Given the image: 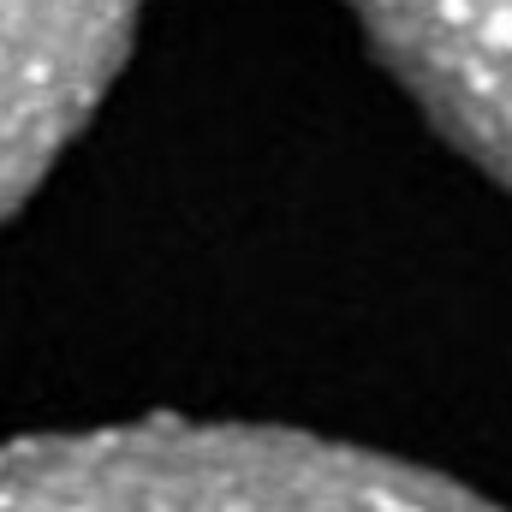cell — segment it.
<instances>
[{"mask_svg": "<svg viewBox=\"0 0 512 512\" xmlns=\"http://www.w3.org/2000/svg\"><path fill=\"white\" fill-rule=\"evenodd\" d=\"M0 512H507L382 453L268 423H120L0 447Z\"/></svg>", "mask_w": 512, "mask_h": 512, "instance_id": "6da1fadb", "label": "cell"}, {"mask_svg": "<svg viewBox=\"0 0 512 512\" xmlns=\"http://www.w3.org/2000/svg\"><path fill=\"white\" fill-rule=\"evenodd\" d=\"M143 0H0V227L84 131Z\"/></svg>", "mask_w": 512, "mask_h": 512, "instance_id": "7a4b0ae2", "label": "cell"}, {"mask_svg": "<svg viewBox=\"0 0 512 512\" xmlns=\"http://www.w3.org/2000/svg\"><path fill=\"white\" fill-rule=\"evenodd\" d=\"M393 84L512 191V0H352Z\"/></svg>", "mask_w": 512, "mask_h": 512, "instance_id": "3957f363", "label": "cell"}]
</instances>
